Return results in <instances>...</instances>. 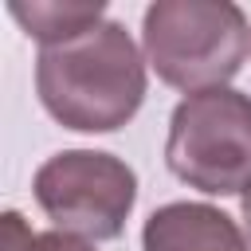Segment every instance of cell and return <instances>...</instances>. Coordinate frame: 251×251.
Masks as SVG:
<instances>
[{
	"mask_svg": "<svg viewBox=\"0 0 251 251\" xmlns=\"http://www.w3.org/2000/svg\"><path fill=\"white\" fill-rule=\"evenodd\" d=\"M239 208H243V224H247V235H251V188L243 192V204Z\"/></svg>",
	"mask_w": 251,
	"mask_h": 251,
	"instance_id": "cell-8",
	"label": "cell"
},
{
	"mask_svg": "<svg viewBox=\"0 0 251 251\" xmlns=\"http://www.w3.org/2000/svg\"><path fill=\"white\" fill-rule=\"evenodd\" d=\"M169 169L212 196L251 188V98L227 86L188 94L169 122Z\"/></svg>",
	"mask_w": 251,
	"mask_h": 251,
	"instance_id": "cell-3",
	"label": "cell"
},
{
	"mask_svg": "<svg viewBox=\"0 0 251 251\" xmlns=\"http://www.w3.org/2000/svg\"><path fill=\"white\" fill-rule=\"evenodd\" d=\"M137 200V176L126 161L98 149H67L39 165L35 204L55 231L82 239H118Z\"/></svg>",
	"mask_w": 251,
	"mask_h": 251,
	"instance_id": "cell-4",
	"label": "cell"
},
{
	"mask_svg": "<svg viewBox=\"0 0 251 251\" xmlns=\"http://www.w3.org/2000/svg\"><path fill=\"white\" fill-rule=\"evenodd\" d=\"M8 12L20 20V27L39 39L43 47H55V43H67L82 31H90L94 24H102V12L106 4L102 0H82V4H71V0H12Z\"/></svg>",
	"mask_w": 251,
	"mask_h": 251,
	"instance_id": "cell-6",
	"label": "cell"
},
{
	"mask_svg": "<svg viewBox=\"0 0 251 251\" xmlns=\"http://www.w3.org/2000/svg\"><path fill=\"white\" fill-rule=\"evenodd\" d=\"M141 43L161 82L200 94L239 75L251 27L231 0H157L145 8Z\"/></svg>",
	"mask_w": 251,
	"mask_h": 251,
	"instance_id": "cell-2",
	"label": "cell"
},
{
	"mask_svg": "<svg viewBox=\"0 0 251 251\" xmlns=\"http://www.w3.org/2000/svg\"><path fill=\"white\" fill-rule=\"evenodd\" d=\"M35 90L59 126L110 133L137 114L145 98V63L129 31L102 20L90 31L39 51Z\"/></svg>",
	"mask_w": 251,
	"mask_h": 251,
	"instance_id": "cell-1",
	"label": "cell"
},
{
	"mask_svg": "<svg viewBox=\"0 0 251 251\" xmlns=\"http://www.w3.org/2000/svg\"><path fill=\"white\" fill-rule=\"evenodd\" d=\"M0 227H4V235H0L4 251H94L90 243H82L67 231H31L20 212H8Z\"/></svg>",
	"mask_w": 251,
	"mask_h": 251,
	"instance_id": "cell-7",
	"label": "cell"
},
{
	"mask_svg": "<svg viewBox=\"0 0 251 251\" xmlns=\"http://www.w3.org/2000/svg\"><path fill=\"white\" fill-rule=\"evenodd\" d=\"M145 251H247L231 216L212 204H165L145 220Z\"/></svg>",
	"mask_w": 251,
	"mask_h": 251,
	"instance_id": "cell-5",
	"label": "cell"
}]
</instances>
